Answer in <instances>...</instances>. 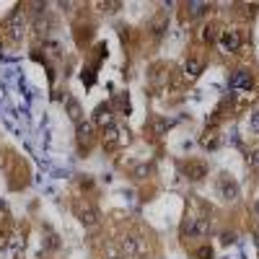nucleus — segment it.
Segmentation results:
<instances>
[{
    "label": "nucleus",
    "mask_w": 259,
    "mask_h": 259,
    "mask_svg": "<svg viewBox=\"0 0 259 259\" xmlns=\"http://www.w3.org/2000/svg\"><path fill=\"white\" fill-rule=\"evenodd\" d=\"M210 8H212L210 3H187V11H189V16H192V18H200V16H205Z\"/></svg>",
    "instance_id": "obj_18"
},
{
    "label": "nucleus",
    "mask_w": 259,
    "mask_h": 259,
    "mask_svg": "<svg viewBox=\"0 0 259 259\" xmlns=\"http://www.w3.org/2000/svg\"><path fill=\"white\" fill-rule=\"evenodd\" d=\"M45 52H50V57H55V60H57V57H62V47L57 45V41H52V39H47V41H45Z\"/></svg>",
    "instance_id": "obj_19"
},
{
    "label": "nucleus",
    "mask_w": 259,
    "mask_h": 259,
    "mask_svg": "<svg viewBox=\"0 0 259 259\" xmlns=\"http://www.w3.org/2000/svg\"><path fill=\"white\" fill-rule=\"evenodd\" d=\"M202 70H205V57L192 55V57H187V60H184L182 75H184L187 80H194V78H200V73H202Z\"/></svg>",
    "instance_id": "obj_11"
},
{
    "label": "nucleus",
    "mask_w": 259,
    "mask_h": 259,
    "mask_svg": "<svg viewBox=\"0 0 259 259\" xmlns=\"http://www.w3.org/2000/svg\"><path fill=\"white\" fill-rule=\"evenodd\" d=\"M218 45L226 55H233V52H239L241 50V31L239 29H223L221 36H218Z\"/></svg>",
    "instance_id": "obj_8"
},
{
    "label": "nucleus",
    "mask_w": 259,
    "mask_h": 259,
    "mask_svg": "<svg viewBox=\"0 0 259 259\" xmlns=\"http://www.w3.org/2000/svg\"><path fill=\"white\" fill-rule=\"evenodd\" d=\"M8 246V231L6 228H0V251H3Z\"/></svg>",
    "instance_id": "obj_27"
},
{
    "label": "nucleus",
    "mask_w": 259,
    "mask_h": 259,
    "mask_svg": "<svg viewBox=\"0 0 259 259\" xmlns=\"http://www.w3.org/2000/svg\"><path fill=\"white\" fill-rule=\"evenodd\" d=\"M101 138H104V148L106 150H117V148H122V145L130 143V130L114 122V124L101 130Z\"/></svg>",
    "instance_id": "obj_4"
},
{
    "label": "nucleus",
    "mask_w": 259,
    "mask_h": 259,
    "mask_svg": "<svg viewBox=\"0 0 259 259\" xmlns=\"http://www.w3.org/2000/svg\"><path fill=\"white\" fill-rule=\"evenodd\" d=\"M78 187H80L83 192H85V189L91 192V189H94V179H91V177H85V174H80V177H78Z\"/></svg>",
    "instance_id": "obj_22"
},
{
    "label": "nucleus",
    "mask_w": 259,
    "mask_h": 259,
    "mask_svg": "<svg viewBox=\"0 0 259 259\" xmlns=\"http://www.w3.org/2000/svg\"><path fill=\"white\" fill-rule=\"evenodd\" d=\"M3 29H6V36L11 41H21L26 36V16H24V6H16L11 11V16L3 21Z\"/></svg>",
    "instance_id": "obj_1"
},
{
    "label": "nucleus",
    "mask_w": 259,
    "mask_h": 259,
    "mask_svg": "<svg viewBox=\"0 0 259 259\" xmlns=\"http://www.w3.org/2000/svg\"><path fill=\"white\" fill-rule=\"evenodd\" d=\"M6 223H8V207L6 202H0V228H6Z\"/></svg>",
    "instance_id": "obj_24"
},
{
    "label": "nucleus",
    "mask_w": 259,
    "mask_h": 259,
    "mask_svg": "<svg viewBox=\"0 0 259 259\" xmlns=\"http://www.w3.org/2000/svg\"><path fill=\"white\" fill-rule=\"evenodd\" d=\"M122 254L127 259H135V256H143V244L138 236H124L122 239Z\"/></svg>",
    "instance_id": "obj_13"
},
{
    "label": "nucleus",
    "mask_w": 259,
    "mask_h": 259,
    "mask_svg": "<svg viewBox=\"0 0 259 259\" xmlns=\"http://www.w3.org/2000/svg\"><path fill=\"white\" fill-rule=\"evenodd\" d=\"M200 143H202L205 150H212V148H218V145H221V135L215 133V130H205V135L200 138Z\"/></svg>",
    "instance_id": "obj_17"
},
{
    "label": "nucleus",
    "mask_w": 259,
    "mask_h": 259,
    "mask_svg": "<svg viewBox=\"0 0 259 259\" xmlns=\"http://www.w3.org/2000/svg\"><path fill=\"white\" fill-rule=\"evenodd\" d=\"M249 122H251V130H254V133H259V112H254Z\"/></svg>",
    "instance_id": "obj_28"
},
{
    "label": "nucleus",
    "mask_w": 259,
    "mask_h": 259,
    "mask_svg": "<svg viewBox=\"0 0 259 259\" xmlns=\"http://www.w3.org/2000/svg\"><path fill=\"white\" fill-rule=\"evenodd\" d=\"M73 210H75V218H78L83 226H89V228L99 226V221H101V212H99V207H96L94 202H89V200H78Z\"/></svg>",
    "instance_id": "obj_6"
},
{
    "label": "nucleus",
    "mask_w": 259,
    "mask_h": 259,
    "mask_svg": "<svg viewBox=\"0 0 259 259\" xmlns=\"http://www.w3.org/2000/svg\"><path fill=\"white\" fill-rule=\"evenodd\" d=\"M212 246H200V249H194V256L197 259H212Z\"/></svg>",
    "instance_id": "obj_21"
},
{
    "label": "nucleus",
    "mask_w": 259,
    "mask_h": 259,
    "mask_svg": "<svg viewBox=\"0 0 259 259\" xmlns=\"http://www.w3.org/2000/svg\"><path fill=\"white\" fill-rule=\"evenodd\" d=\"M150 171H153V166H150V163H140V166L133 171V177H135V179H145V177H150Z\"/></svg>",
    "instance_id": "obj_20"
},
{
    "label": "nucleus",
    "mask_w": 259,
    "mask_h": 259,
    "mask_svg": "<svg viewBox=\"0 0 259 259\" xmlns=\"http://www.w3.org/2000/svg\"><path fill=\"white\" fill-rule=\"evenodd\" d=\"M212 226L205 215H187L182 223V239H205L210 236Z\"/></svg>",
    "instance_id": "obj_2"
},
{
    "label": "nucleus",
    "mask_w": 259,
    "mask_h": 259,
    "mask_svg": "<svg viewBox=\"0 0 259 259\" xmlns=\"http://www.w3.org/2000/svg\"><path fill=\"white\" fill-rule=\"evenodd\" d=\"M114 117H117V112H114L112 101H104V104H99L96 109H94V119H91V122H94L96 127H101V130H104V127H109V124H114V122H117Z\"/></svg>",
    "instance_id": "obj_10"
},
{
    "label": "nucleus",
    "mask_w": 259,
    "mask_h": 259,
    "mask_svg": "<svg viewBox=\"0 0 259 259\" xmlns=\"http://www.w3.org/2000/svg\"><path fill=\"white\" fill-rule=\"evenodd\" d=\"M231 241H236V233H223V244L228 246Z\"/></svg>",
    "instance_id": "obj_30"
},
{
    "label": "nucleus",
    "mask_w": 259,
    "mask_h": 259,
    "mask_svg": "<svg viewBox=\"0 0 259 259\" xmlns=\"http://www.w3.org/2000/svg\"><path fill=\"white\" fill-rule=\"evenodd\" d=\"M254 218H256V221H259V200H256V202H254Z\"/></svg>",
    "instance_id": "obj_31"
},
{
    "label": "nucleus",
    "mask_w": 259,
    "mask_h": 259,
    "mask_svg": "<svg viewBox=\"0 0 259 259\" xmlns=\"http://www.w3.org/2000/svg\"><path fill=\"white\" fill-rule=\"evenodd\" d=\"M182 174L189 179V182H202L207 174H210V166L205 163V161H200V158H187V161H182Z\"/></svg>",
    "instance_id": "obj_7"
},
{
    "label": "nucleus",
    "mask_w": 259,
    "mask_h": 259,
    "mask_svg": "<svg viewBox=\"0 0 259 259\" xmlns=\"http://www.w3.org/2000/svg\"><path fill=\"white\" fill-rule=\"evenodd\" d=\"M171 124H174L171 119H163V117L156 114V117H150V119H148V133L153 135V138H163L168 130H171Z\"/></svg>",
    "instance_id": "obj_12"
},
{
    "label": "nucleus",
    "mask_w": 259,
    "mask_h": 259,
    "mask_svg": "<svg viewBox=\"0 0 259 259\" xmlns=\"http://www.w3.org/2000/svg\"><path fill=\"white\" fill-rule=\"evenodd\" d=\"M218 36H221V26L218 24H205V29H202V41L205 45H212V41H218Z\"/></svg>",
    "instance_id": "obj_16"
},
{
    "label": "nucleus",
    "mask_w": 259,
    "mask_h": 259,
    "mask_svg": "<svg viewBox=\"0 0 259 259\" xmlns=\"http://www.w3.org/2000/svg\"><path fill=\"white\" fill-rule=\"evenodd\" d=\"M45 246H47V249H57V246H60V239H57L52 231H50V239H45Z\"/></svg>",
    "instance_id": "obj_25"
},
{
    "label": "nucleus",
    "mask_w": 259,
    "mask_h": 259,
    "mask_svg": "<svg viewBox=\"0 0 259 259\" xmlns=\"http://www.w3.org/2000/svg\"><path fill=\"white\" fill-rule=\"evenodd\" d=\"M228 89H231V94H236V91H251L254 89V75L249 70H233L231 78H228Z\"/></svg>",
    "instance_id": "obj_9"
},
{
    "label": "nucleus",
    "mask_w": 259,
    "mask_h": 259,
    "mask_svg": "<svg viewBox=\"0 0 259 259\" xmlns=\"http://www.w3.org/2000/svg\"><path fill=\"white\" fill-rule=\"evenodd\" d=\"M106 259H127L122 251H109V254H106Z\"/></svg>",
    "instance_id": "obj_29"
},
{
    "label": "nucleus",
    "mask_w": 259,
    "mask_h": 259,
    "mask_svg": "<svg viewBox=\"0 0 259 259\" xmlns=\"http://www.w3.org/2000/svg\"><path fill=\"white\" fill-rule=\"evenodd\" d=\"M96 8H104L106 13H117L122 8V3H96Z\"/></svg>",
    "instance_id": "obj_23"
},
{
    "label": "nucleus",
    "mask_w": 259,
    "mask_h": 259,
    "mask_svg": "<svg viewBox=\"0 0 259 259\" xmlns=\"http://www.w3.org/2000/svg\"><path fill=\"white\" fill-rule=\"evenodd\" d=\"M65 109H68V114H70V119H73L75 124L83 122V106H80V101H78L75 96H68V99H65Z\"/></svg>",
    "instance_id": "obj_15"
},
{
    "label": "nucleus",
    "mask_w": 259,
    "mask_h": 259,
    "mask_svg": "<svg viewBox=\"0 0 259 259\" xmlns=\"http://www.w3.org/2000/svg\"><path fill=\"white\" fill-rule=\"evenodd\" d=\"M215 189H218V197L223 202H236L241 197V189H239V182H236L228 171H221L218 177H215Z\"/></svg>",
    "instance_id": "obj_3"
},
{
    "label": "nucleus",
    "mask_w": 259,
    "mask_h": 259,
    "mask_svg": "<svg viewBox=\"0 0 259 259\" xmlns=\"http://www.w3.org/2000/svg\"><path fill=\"white\" fill-rule=\"evenodd\" d=\"M75 143L80 153H89V150L99 143V127L94 122H80L75 130Z\"/></svg>",
    "instance_id": "obj_5"
},
{
    "label": "nucleus",
    "mask_w": 259,
    "mask_h": 259,
    "mask_svg": "<svg viewBox=\"0 0 259 259\" xmlns=\"http://www.w3.org/2000/svg\"><path fill=\"white\" fill-rule=\"evenodd\" d=\"M249 163L251 166H259V145L251 148V153H249Z\"/></svg>",
    "instance_id": "obj_26"
},
{
    "label": "nucleus",
    "mask_w": 259,
    "mask_h": 259,
    "mask_svg": "<svg viewBox=\"0 0 259 259\" xmlns=\"http://www.w3.org/2000/svg\"><path fill=\"white\" fill-rule=\"evenodd\" d=\"M112 106H114V112H117L119 117H130V114H133V101H130V94H127V91L117 94L114 101H112Z\"/></svg>",
    "instance_id": "obj_14"
}]
</instances>
